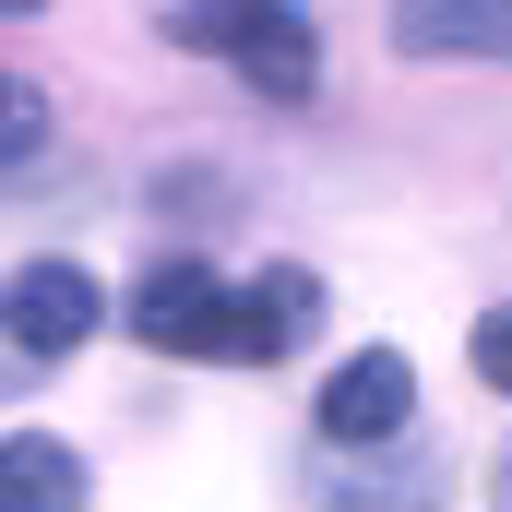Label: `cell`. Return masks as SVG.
I'll use <instances>...</instances> for the list:
<instances>
[{"instance_id": "obj_9", "label": "cell", "mask_w": 512, "mask_h": 512, "mask_svg": "<svg viewBox=\"0 0 512 512\" xmlns=\"http://www.w3.org/2000/svg\"><path fill=\"white\" fill-rule=\"evenodd\" d=\"M465 358H477V382H489V393H512V310H477Z\"/></svg>"}, {"instance_id": "obj_4", "label": "cell", "mask_w": 512, "mask_h": 512, "mask_svg": "<svg viewBox=\"0 0 512 512\" xmlns=\"http://www.w3.org/2000/svg\"><path fill=\"white\" fill-rule=\"evenodd\" d=\"M417 417V370L393 358V346H358L334 382H322V441H393Z\"/></svg>"}, {"instance_id": "obj_3", "label": "cell", "mask_w": 512, "mask_h": 512, "mask_svg": "<svg viewBox=\"0 0 512 512\" xmlns=\"http://www.w3.org/2000/svg\"><path fill=\"white\" fill-rule=\"evenodd\" d=\"M96 310H108V298H96L84 262H12V274H0V334H12L24 358H72V346L96 334Z\"/></svg>"}, {"instance_id": "obj_6", "label": "cell", "mask_w": 512, "mask_h": 512, "mask_svg": "<svg viewBox=\"0 0 512 512\" xmlns=\"http://www.w3.org/2000/svg\"><path fill=\"white\" fill-rule=\"evenodd\" d=\"M322 334V274H298V262H262L251 286H239V358H298Z\"/></svg>"}, {"instance_id": "obj_8", "label": "cell", "mask_w": 512, "mask_h": 512, "mask_svg": "<svg viewBox=\"0 0 512 512\" xmlns=\"http://www.w3.org/2000/svg\"><path fill=\"white\" fill-rule=\"evenodd\" d=\"M36 143H48V96H36L24 72H0V167H24Z\"/></svg>"}, {"instance_id": "obj_10", "label": "cell", "mask_w": 512, "mask_h": 512, "mask_svg": "<svg viewBox=\"0 0 512 512\" xmlns=\"http://www.w3.org/2000/svg\"><path fill=\"white\" fill-rule=\"evenodd\" d=\"M0 12H48V0H0Z\"/></svg>"}, {"instance_id": "obj_5", "label": "cell", "mask_w": 512, "mask_h": 512, "mask_svg": "<svg viewBox=\"0 0 512 512\" xmlns=\"http://www.w3.org/2000/svg\"><path fill=\"white\" fill-rule=\"evenodd\" d=\"M405 60H512V0H393Z\"/></svg>"}, {"instance_id": "obj_7", "label": "cell", "mask_w": 512, "mask_h": 512, "mask_svg": "<svg viewBox=\"0 0 512 512\" xmlns=\"http://www.w3.org/2000/svg\"><path fill=\"white\" fill-rule=\"evenodd\" d=\"M0 512H84V453L48 429H12L0 441Z\"/></svg>"}, {"instance_id": "obj_1", "label": "cell", "mask_w": 512, "mask_h": 512, "mask_svg": "<svg viewBox=\"0 0 512 512\" xmlns=\"http://www.w3.org/2000/svg\"><path fill=\"white\" fill-rule=\"evenodd\" d=\"M167 36H179V48L239 60L262 96H310V84H322V36H310V12H298V0H179V12H167Z\"/></svg>"}, {"instance_id": "obj_2", "label": "cell", "mask_w": 512, "mask_h": 512, "mask_svg": "<svg viewBox=\"0 0 512 512\" xmlns=\"http://www.w3.org/2000/svg\"><path fill=\"white\" fill-rule=\"evenodd\" d=\"M131 334L155 358H239V286L203 274V262H155L131 286Z\"/></svg>"}]
</instances>
